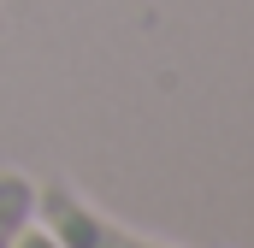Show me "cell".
<instances>
[{"label":"cell","instance_id":"1","mask_svg":"<svg viewBox=\"0 0 254 248\" xmlns=\"http://www.w3.org/2000/svg\"><path fill=\"white\" fill-rule=\"evenodd\" d=\"M36 225H42L60 248H172V243L136 237L130 225L95 213L71 184H36Z\"/></svg>","mask_w":254,"mask_h":248},{"label":"cell","instance_id":"2","mask_svg":"<svg viewBox=\"0 0 254 248\" xmlns=\"http://www.w3.org/2000/svg\"><path fill=\"white\" fill-rule=\"evenodd\" d=\"M36 219V178L24 172H0V248L18 243V231Z\"/></svg>","mask_w":254,"mask_h":248},{"label":"cell","instance_id":"3","mask_svg":"<svg viewBox=\"0 0 254 248\" xmlns=\"http://www.w3.org/2000/svg\"><path fill=\"white\" fill-rule=\"evenodd\" d=\"M12 248H60V243H54V237H48V231H42V225L30 219V225L18 231V243H12Z\"/></svg>","mask_w":254,"mask_h":248}]
</instances>
